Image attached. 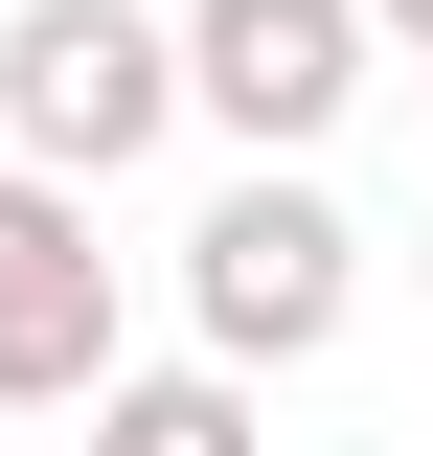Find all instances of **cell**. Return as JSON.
Segmentation results:
<instances>
[{
  "instance_id": "3",
  "label": "cell",
  "mask_w": 433,
  "mask_h": 456,
  "mask_svg": "<svg viewBox=\"0 0 433 456\" xmlns=\"http://www.w3.org/2000/svg\"><path fill=\"white\" fill-rule=\"evenodd\" d=\"M365 46H388V0H183L206 137H251V160H320L342 114H365Z\"/></svg>"
},
{
  "instance_id": "4",
  "label": "cell",
  "mask_w": 433,
  "mask_h": 456,
  "mask_svg": "<svg viewBox=\"0 0 433 456\" xmlns=\"http://www.w3.org/2000/svg\"><path fill=\"white\" fill-rule=\"evenodd\" d=\"M114 388V251L69 160H0V411H92Z\"/></svg>"
},
{
  "instance_id": "7",
  "label": "cell",
  "mask_w": 433,
  "mask_h": 456,
  "mask_svg": "<svg viewBox=\"0 0 433 456\" xmlns=\"http://www.w3.org/2000/svg\"><path fill=\"white\" fill-rule=\"evenodd\" d=\"M0 160H23V137H0Z\"/></svg>"
},
{
  "instance_id": "1",
  "label": "cell",
  "mask_w": 433,
  "mask_h": 456,
  "mask_svg": "<svg viewBox=\"0 0 433 456\" xmlns=\"http://www.w3.org/2000/svg\"><path fill=\"white\" fill-rule=\"evenodd\" d=\"M183 114H206V69H183L160 0H23V23H0V137H23V160L137 183Z\"/></svg>"
},
{
  "instance_id": "2",
  "label": "cell",
  "mask_w": 433,
  "mask_h": 456,
  "mask_svg": "<svg viewBox=\"0 0 433 456\" xmlns=\"http://www.w3.org/2000/svg\"><path fill=\"white\" fill-rule=\"evenodd\" d=\"M183 320L228 342V365H320L342 320H365V228L320 206V160H251V183H206V228H183Z\"/></svg>"
},
{
  "instance_id": "5",
  "label": "cell",
  "mask_w": 433,
  "mask_h": 456,
  "mask_svg": "<svg viewBox=\"0 0 433 456\" xmlns=\"http://www.w3.org/2000/svg\"><path fill=\"white\" fill-rule=\"evenodd\" d=\"M92 456H251V365H228V342H206V365H114V388H92Z\"/></svg>"
},
{
  "instance_id": "6",
  "label": "cell",
  "mask_w": 433,
  "mask_h": 456,
  "mask_svg": "<svg viewBox=\"0 0 433 456\" xmlns=\"http://www.w3.org/2000/svg\"><path fill=\"white\" fill-rule=\"evenodd\" d=\"M388 46H411V69H433V0H388Z\"/></svg>"
}]
</instances>
